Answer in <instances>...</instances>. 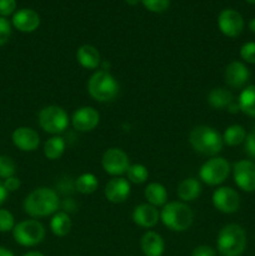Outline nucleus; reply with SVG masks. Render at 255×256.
I'll list each match as a JSON object with an SVG mask.
<instances>
[{
  "mask_svg": "<svg viewBox=\"0 0 255 256\" xmlns=\"http://www.w3.org/2000/svg\"><path fill=\"white\" fill-rule=\"evenodd\" d=\"M60 199L54 189L48 186H40L30 192L22 202L24 212L30 218L39 219L54 215L59 212Z\"/></svg>",
  "mask_w": 255,
  "mask_h": 256,
  "instance_id": "1",
  "label": "nucleus"
},
{
  "mask_svg": "<svg viewBox=\"0 0 255 256\" xmlns=\"http://www.w3.org/2000/svg\"><path fill=\"white\" fill-rule=\"evenodd\" d=\"M189 144L195 152L210 158L218 156L224 146L222 135L208 125L192 128L189 134Z\"/></svg>",
  "mask_w": 255,
  "mask_h": 256,
  "instance_id": "2",
  "label": "nucleus"
},
{
  "mask_svg": "<svg viewBox=\"0 0 255 256\" xmlns=\"http://www.w3.org/2000/svg\"><path fill=\"white\" fill-rule=\"evenodd\" d=\"M246 244V232L239 224H226L216 238V249L222 256H242Z\"/></svg>",
  "mask_w": 255,
  "mask_h": 256,
  "instance_id": "3",
  "label": "nucleus"
},
{
  "mask_svg": "<svg viewBox=\"0 0 255 256\" xmlns=\"http://www.w3.org/2000/svg\"><path fill=\"white\" fill-rule=\"evenodd\" d=\"M160 220L172 232H182L192 228L194 212L186 202H168L160 212Z\"/></svg>",
  "mask_w": 255,
  "mask_h": 256,
  "instance_id": "4",
  "label": "nucleus"
},
{
  "mask_svg": "<svg viewBox=\"0 0 255 256\" xmlns=\"http://www.w3.org/2000/svg\"><path fill=\"white\" fill-rule=\"evenodd\" d=\"M88 92L98 102L114 100L119 94V82L112 74L105 70H98L88 80Z\"/></svg>",
  "mask_w": 255,
  "mask_h": 256,
  "instance_id": "5",
  "label": "nucleus"
},
{
  "mask_svg": "<svg viewBox=\"0 0 255 256\" xmlns=\"http://www.w3.org/2000/svg\"><path fill=\"white\" fill-rule=\"evenodd\" d=\"M38 122L39 126L48 134L59 135L68 129L70 118L62 106L48 105L42 108L38 114Z\"/></svg>",
  "mask_w": 255,
  "mask_h": 256,
  "instance_id": "6",
  "label": "nucleus"
},
{
  "mask_svg": "<svg viewBox=\"0 0 255 256\" xmlns=\"http://www.w3.org/2000/svg\"><path fill=\"white\" fill-rule=\"evenodd\" d=\"M46 230L36 219H26L15 224L12 229V238L19 245L25 248H32L44 242Z\"/></svg>",
  "mask_w": 255,
  "mask_h": 256,
  "instance_id": "7",
  "label": "nucleus"
},
{
  "mask_svg": "<svg viewBox=\"0 0 255 256\" xmlns=\"http://www.w3.org/2000/svg\"><path fill=\"white\" fill-rule=\"evenodd\" d=\"M232 172V165L225 158L212 156L200 166L199 179L209 186L222 184Z\"/></svg>",
  "mask_w": 255,
  "mask_h": 256,
  "instance_id": "8",
  "label": "nucleus"
},
{
  "mask_svg": "<svg viewBox=\"0 0 255 256\" xmlns=\"http://www.w3.org/2000/svg\"><path fill=\"white\" fill-rule=\"evenodd\" d=\"M102 166L104 172L112 178L122 176V174H126L130 166L129 156L120 148H110L102 154Z\"/></svg>",
  "mask_w": 255,
  "mask_h": 256,
  "instance_id": "9",
  "label": "nucleus"
},
{
  "mask_svg": "<svg viewBox=\"0 0 255 256\" xmlns=\"http://www.w3.org/2000/svg\"><path fill=\"white\" fill-rule=\"evenodd\" d=\"M234 182L245 192H255V162L242 159L234 162L232 168Z\"/></svg>",
  "mask_w": 255,
  "mask_h": 256,
  "instance_id": "10",
  "label": "nucleus"
},
{
  "mask_svg": "<svg viewBox=\"0 0 255 256\" xmlns=\"http://www.w3.org/2000/svg\"><path fill=\"white\" fill-rule=\"evenodd\" d=\"M212 205L218 212L222 214H234L239 210L240 199L239 192L230 186H220L212 192Z\"/></svg>",
  "mask_w": 255,
  "mask_h": 256,
  "instance_id": "11",
  "label": "nucleus"
},
{
  "mask_svg": "<svg viewBox=\"0 0 255 256\" xmlns=\"http://www.w3.org/2000/svg\"><path fill=\"white\" fill-rule=\"evenodd\" d=\"M218 26L228 38H238L244 30V18L234 9H224L218 16Z\"/></svg>",
  "mask_w": 255,
  "mask_h": 256,
  "instance_id": "12",
  "label": "nucleus"
},
{
  "mask_svg": "<svg viewBox=\"0 0 255 256\" xmlns=\"http://www.w3.org/2000/svg\"><path fill=\"white\" fill-rule=\"evenodd\" d=\"M250 79V70L245 62L234 60L224 70V82L230 89H244Z\"/></svg>",
  "mask_w": 255,
  "mask_h": 256,
  "instance_id": "13",
  "label": "nucleus"
},
{
  "mask_svg": "<svg viewBox=\"0 0 255 256\" xmlns=\"http://www.w3.org/2000/svg\"><path fill=\"white\" fill-rule=\"evenodd\" d=\"M72 125L76 132H92L100 122V114L95 108L82 106L72 115Z\"/></svg>",
  "mask_w": 255,
  "mask_h": 256,
  "instance_id": "14",
  "label": "nucleus"
},
{
  "mask_svg": "<svg viewBox=\"0 0 255 256\" xmlns=\"http://www.w3.org/2000/svg\"><path fill=\"white\" fill-rule=\"evenodd\" d=\"M132 192V186L128 179L122 176L112 178L104 188L105 199L112 204H122L126 202Z\"/></svg>",
  "mask_w": 255,
  "mask_h": 256,
  "instance_id": "15",
  "label": "nucleus"
},
{
  "mask_svg": "<svg viewBox=\"0 0 255 256\" xmlns=\"http://www.w3.org/2000/svg\"><path fill=\"white\" fill-rule=\"evenodd\" d=\"M12 144L20 150V152H32L39 148L40 135L32 128L19 126L12 132Z\"/></svg>",
  "mask_w": 255,
  "mask_h": 256,
  "instance_id": "16",
  "label": "nucleus"
},
{
  "mask_svg": "<svg viewBox=\"0 0 255 256\" xmlns=\"http://www.w3.org/2000/svg\"><path fill=\"white\" fill-rule=\"evenodd\" d=\"M132 219L138 226L144 228V229H152V228L156 226V224L159 222L160 212L158 210V208L144 202V204H139L134 208Z\"/></svg>",
  "mask_w": 255,
  "mask_h": 256,
  "instance_id": "17",
  "label": "nucleus"
},
{
  "mask_svg": "<svg viewBox=\"0 0 255 256\" xmlns=\"http://www.w3.org/2000/svg\"><path fill=\"white\" fill-rule=\"evenodd\" d=\"M12 24L19 32H32L40 26V16L35 10L24 8L14 12Z\"/></svg>",
  "mask_w": 255,
  "mask_h": 256,
  "instance_id": "18",
  "label": "nucleus"
},
{
  "mask_svg": "<svg viewBox=\"0 0 255 256\" xmlns=\"http://www.w3.org/2000/svg\"><path fill=\"white\" fill-rule=\"evenodd\" d=\"M140 249L145 256H162L165 252V242L162 235L149 230L140 239Z\"/></svg>",
  "mask_w": 255,
  "mask_h": 256,
  "instance_id": "19",
  "label": "nucleus"
},
{
  "mask_svg": "<svg viewBox=\"0 0 255 256\" xmlns=\"http://www.w3.org/2000/svg\"><path fill=\"white\" fill-rule=\"evenodd\" d=\"M76 60L84 69L95 70L102 65V55L99 50L90 44H84L76 50Z\"/></svg>",
  "mask_w": 255,
  "mask_h": 256,
  "instance_id": "20",
  "label": "nucleus"
},
{
  "mask_svg": "<svg viewBox=\"0 0 255 256\" xmlns=\"http://www.w3.org/2000/svg\"><path fill=\"white\" fill-rule=\"evenodd\" d=\"M202 182L195 178H186L182 180L176 188V195L182 202H192L202 195Z\"/></svg>",
  "mask_w": 255,
  "mask_h": 256,
  "instance_id": "21",
  "label": "nucleus"
},
{
  "mask_svg": "<svg viewBox=\"0 0 255 256\" xmlns=\"http://www.w3.org/2000/svg\"><path fill=\"white\" fill-rule=\"evenodd\" d=\"M208 104L215 110L228 109L230 104L234 102V95L228 88L215 86L208 94Z\"/></svg>",
  "mask_w": 255,
  "mask_h": 256,
  "instance_id": "22",
  "label": "nucleus"
},
{
  "mask_svg": "<svg viewBox=\"0 0 255 256\" xmlns=\"http://www.w3.org/2000/svg\"><path fill=\"white\" fill-rule=\"evenodd\" d=\"M144 196L148 204L155 208L164 206L168 202V192L166 188L160 182H150L146 185L144 190Z\"/></svg>",
  "mask_w": 255,
  "mask_h": 256,
  "instance_id": "23",
  "label": "nucleus"
},
{
  "mask_svg": "<svg viewBox=\"0 0 255 256\" xmlns=\"http://www.w3.org/2000/svg\"><path fill=\"white\" fill-rule=\"evenodd\" d=\"M72 226L69 214L65 212H55L50 220V230L56 238H64L70 232Z\"/></svg>",
  "mask_w": 255,
  "mask_h": 256,
  "instance_id": "24",
  "label": "nucleus"
},
{
  "mask_svg": "<svg viewBox=\"0 0 255 256\" xmlns=\"http://www.w3.org/2000/svg\"><path fill=\"white\" fill-rule=\"evenodd\" d=\"M65 148H66L65 140L60 135H52L44 142L42 152H44L46 159L54 162V160L60 159L62 156V154L65 152Z\"/></svg>",
  "mask_w": 255,
  "mask_h": 256,
  "instance_id": "25",
  "label": "nucleus"
},
{
  "mask_svg": "<svg viewBox=\"0 0 255 256\" xmlns=\"http://www.w3.org/2000/svg\"><path fill=\"white\" fill-rule=\"evenodd\" d=\"M240 112L250 118H255V85H248L242 90L238 99Z\"/></svg>",
  "mask_w": 255,
  "mask_h": 256,
  "instance_id": "26",
  "label": "nucleus"
},
{
  "mask_svg": "<svg viewBox=\"0 0 255 256\" xmlns=\"http://www.w3.org/2000/svg\"><path fill=\"white\" fill-rule=\"evenodd\" d=\"M246 135L248 132L244 126L239 124H232L225 129L224 134H222V142L228 146H238L245 142Z\"/></svg>",
  "mask_w": 255,
  "mask_h": 256,
  "instance_id": "27",
  "label": "nucleus"
},
{
  "mask_svg": "<svg viewBox=\"0 0 255 256\" xmlns=\"http://www.w3.org/2000/svg\"><path fill=\"white\" fill-rule=\"evenodd\" d=\"M75 189L78 192L82 195H89L96 192L98 186H99V182H98L96 176L92 172H84L78 179L75 180Z\"/></svg>",
  "mask_w": 255,
  "mask_h": 256,
  "instance_id": "28",
  "label": "nucleus"
},
{
  "mask_svg": "<svg viewBox=\"0 0 255 256\" xmlns=\"http://www.w3.org/2000/svg\"><path fill=\"white\" fill-rule=\"evenodd\" d=\"M128 182L132 184H142L149 178V172L146 166L142 164H130L129 169L126 172Z\"/></svg>",
  "mask_w": 255,
  "mask_h": 256,
  "instance_id": "29",
  "label": "nucleus"
},
{
  "mask_svg": "<svg viewBox=\"0 0 255 256\" xmlns=\"http://www.w3.org/2000/svg\"><path fill=\"white\" fill-rule=\"evenodd\" d=\"M16 172V165L14 160L8 155H0V179H8L14 176Z\"/></svg>",
  "mask_w": 255,
  "mask_h": 256,
  "instance_id": "30",
  "label": "nucleus"
},
{
  "mask_svg": "<svg viewBox=\"0 0 255 256\" xmlns=\"http://www.w3.org/2000/svg\"><path fill=\"white\" fill-rule=\"evenodd\" d=\"M15 226V218L9 210L0 209V232H12Z\"/></svg>",
  "mask_w": 255,
  "mask_h": 256,
  "instance_id": "31",
  "label": "nucleus"
},
{
  "mask_svg": "<svg viewBox=\"0 0 255 256\" xmlns=\"http://www.w3.org/2000/svg\"><path fill=\"white\" fill-rule=\"evenodd\" d=\"M145 9L152 12H164L169 8L170 0H140Z\"/></svg>",
  "mask_w": 255,
  "mask_h": 256,
  "instance_id": "32",
  "label": "nucleus"
},
{
  "mask_svg": "<svg viewBox=\"0 0 255 256\" xmlns=\"http://www.w3.org/2000/svg\"><path fill=\"white\" fill-rule=\"evenodd\" d=\"M240 58L248 64H255V42H248L240 48Z\"/></svg>",
  "mask_w": 255,
  "mask_h": 256,
  "instance_id": "33",
  "label": "nucleus"
},
{
  "mask_svg": "<svg viewBox=\"0 0 255 256\" xmlns=\"http://www.w3.org/2000/svg\"><path fill=\"white\" fill-rule=\"evenodd\" d=\"M12 36V24L6 18L0 16V46L6 44Z\"/></svg>",
  "mask_w": 255,
  "mask_h": 256,
  "instance_id": "34",
  "label": "nucleus"
},
{
  "mask_svg": "<svg viewBox=\"0 0 255 256\" xmlns=\"http://www.w3.org/2000/svg\"><path fill=\"white\" fill-rule=\"evenodd\" d=\"M244 148L248 156L252 159V162H255V126L248 132L246 139L244 142Z\"/></svg>",
  "mask_w": 255,
  "mask_h": 256,
  "instance_id": "35",
  "label": "nucleus"
},
{
  "mask_svg": "<svg viewBox=\"0 0 255 256\" xmlns=\"http://www.w3.org/2000/svg\"><path fill=\"white\" fill-rule=\"evenodd\" d=\"M16 10V0H0V16L6 18L14 15Z\"/></svg>",
  "mask_w": 255,
  "mask_h": 256,
  "instance_id": "36",
  "label": "nucleus"
},
{
  "mask_svg": "<svg viewBox=\"0 0 255 256\" xmlns=\"http://www.w3.org/2000/svg\"><path fill=\"white\" fill-rule=\"evenodd\" d=\"M192 256H216V250L209 245H199L192 250Z\"/></svg>",
  "mask_w": 255,
  "mask_h": 256,
  "instance_id": "37",
  "label": "nucleus"
},
{
  "mask_svg": "<svg viewBox=\"0 0 255 256\" xmlns=\"http://www.w3.org/2000/svg\"><path fill=\"white\" fill-rule=\"evenodd\" d=\"M2 184H4L5 189L8 190V192H16V190L20 189L22 182H20L19 178H16L14 175V176H10V178H8V179H5L4 182H2Z\"/></svg>",
  "mask_w": 255,
  "mask_h": 256,
  "instance_id": "38",
  "label": "nucleus"
},
{
  "mask_svg": "<svg viewBox=\"0 0 255 256\" xmlns=\"http://www.w3.org/2000/svg\"><path fill=\"white\" fill-rule=\"evenodd\" d=\"M8 195H9V192H8V190L5 189L2 182H0V206H2L5 202H6Z\"/></svg>",
  "mask_w": 255,
  "mask_h": 256,
  "instance_id": "39",
  "label": "nucleus"
},
{
  "mask_svg": "<svg viewBox=\"0 0 255 256\" xmlns=\"http://www.w3.org/2000/svg\"><path fill=\"white\" fill-rule=\"evenodd\" d=\"M62 208H64V212L69 214L70 212L75 209V204L72 199H65V202H62Z\"/></svg>",
  "mask_w": 255,
  "mask_h": 256,
  "instance_id": "40",
  "label": "nucleus"
},
{
  "mask_svg": "<svg viewBox=\"0 0 255 256\" xmlns=\"http://www.w3.org/2000/svg\"><path fill=\"white\" fill-rule=\"evenodd\" d=\"M226 110H228V112H232V114H236V112H240L239 104H238V102H232V104H230L229 106H228Z\"/></svg>",
  "mask_w": 255,
  "mask_h": 256,
  "instance_id": "41",
  "label": "nucleus"
},
{
  "mask_svg": "<svg viewBox=\"0 0 255 256\" xmlns=\"http://www.w3.org/2000/svg\"><path fill=\"white\" fill-rule=\"evenodd\" d=\"M0 256H15V255L12 254L9 249H6V248L0 246Z\"/></svg>",
  "mask_w": 255,
  "mask_h": 256,
  "instance_id": "42",
  "label": "nucleus"
},
{
  "mask_svg": "<svg viewBox=\"0 0 255 256\" xmlns=\"http://www.w3.org/2000/svg\"><path fill=\"white\" fill-rule=\"evenodd\" d=\"M22 256H45L42 252H36V250H32V252H28L26 254H24Z\"/></svg>",
  "mask_w": 255,
  "mask_h": 256,
  "instance_id": "43",
  "label": "nucleus"
},
{
  "mask_svg": "<svg viewBox=\"0 0 255 256\" xmlns=\"http://www.w3.org/2000/svg\"><path fill=\"white\" fill-rule=\"evenodd\" d=\"M249 29H250V32H252L255 34V18L249 22Z\"/></svg>",
  "mask_w": 255,
  "mask_h": 256,
  "instance_id": "44",
  "label": "nucleus"
},
{
  "mask_svg": "<svg viewBox=\"0 0 255 256\" xmlns=\"http://www.w3.org/2000/svg\"><path fill=\"white\" fill-rule=\"evenodd\" d=\"M125 2H126V4H129V5H132V6H134V5L139 4L140 0H125Z\"/></svg>",
  "mask_w": 255,
  "mask_h": 256,
  "instance_id": "45",
  "label": "nucleus"
},
{
  "mask_svg": "<svg viewBox=\"0 0 255 256\" xmlns=\"http://www.w3.org/2000/svg\"><path fill=\"white\" fill-rule=\"evenodd\" d=\"M246 2H249V4H255V0H245Z\"/></svg>",
  "mask_w": 255,
  "mask_h": 256,
  "instance_id": "46",
  "label": "nucleus"
}]
</instances>
